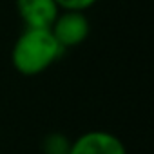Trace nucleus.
Here are the masks:
<instances>
[{"label":"nucleus","instance_id":"obj_1","mask_svg":"<svg viewBox=\"0 0 154 154\" xmlns=\"http://www.w3.org/2000/svg\"><path fill=\"white\" fill-rule=\"evenodd\" d=\"M63 47L56 42L51 29H24L17 38L11 62L22 76H36L49 69L62 54Z\"/></svg>","mask_w":154,"mask_h":154},{"label":"nucleus","instance_id":"obj_2","mask_svg":"<svg viewBox=\"0 0 154 154\" xmlns=\"http://www.w3.org/2000/svg\"><path fill=\"white\" fill-rule=\"evenodd\" d=\"M89 31H91V24L84 15V11L62 9L51 26L53 36L63 49L78 47L80 44H84L89 36Z\"/></svg>","mask_w":154,"mask_h":154},{"label":"nucleus","instance_id":"obj_3","mask_svg":"<svg viewBox=\"0 0 154 154\" xmlns=\"http://www.w3.org/2000/svg\"><path fill=\"white\" fill-rule=\"evenodd\" d=\"M69 154H127V149L109 131H87L71 141Z\"/></svg>","mask_w":154,"mask_h":154},{"label":"nucleus","instance_id":"obj_4","mask_svg":"<svg viewBox=\"0 0 154 154\" xmlns=\"http://www.w3.org/2000/svg\"><path fill=\"white\" fill-rule=\"evenodd\" d=\"M60 11L54 0H17V13L27 29H51Z\"/></svg>","mask_w":154,"mask_h":154},{"label":"nucleus","instance_id":"obj_5","mask_svg":"<svg viewBox=\"0 0 154 154\" xmlns=\"http://www.w3.org/2000/svg\"><path fill=\"white\" fill-rule=\"evenodd\" d=\"M71 140L62 132H51L42 141V152L44 154H69Z\"/></svg>","mask_w":154,"mask_h":154},{"label":"nucleus","instance_id":"obj_6","mask_svg":"<svg viewBox=\"0 0 154 154\" xmlns=\"http://www.w3.org/2000/svg\"><path fill=\"white\" fill-rule=\"evenodd\" d=\"M60 9H69V11H85L93 8L98 0H54Z\"/></svg>","mask_w":154,"mask_h":154}]
</instances>
